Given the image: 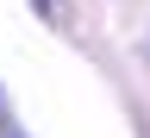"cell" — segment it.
<instances>
[{
    "mask_svg": "<svg viewBox=\"0 0 150 138\" xmlns=\"http://www.w3.org/2000/svg\"><path fill=\"white\" fill-rule=\"evenodd\" d=\"M38 13H44V19H56V0H38Z\"/></svg>",
    "mask_w": 150,
    "mask_h": 138,
    "instance_id": "obj_1",
    "label": "cell"
},
{
    "mask_svg": "<svg viewBox=\"0 0 150 138\" xmlns=\"http://www.w3.org/2000/svg\"><path fill=\"white\" fill-rule=\"evenodd\" d=\"M0 119H6V94H0Z\"/></svg>",
    "mask_w": 150,
    "mask_h": 138,
    "instance_id": "obj_2",
    "label": "cell"
}]
</instances>
